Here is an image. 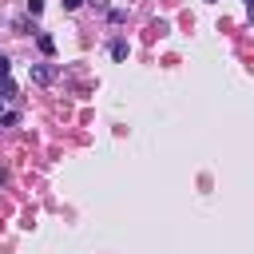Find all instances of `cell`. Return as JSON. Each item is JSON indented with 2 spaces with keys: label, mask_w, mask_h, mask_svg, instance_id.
<instances>
[{
  "label": "cell",
  "mask_w": 254,
  "mask_h": 254,
  "mask_svg": "<svg viewBox=\"0 0 254 254\" xmlns=\"http://www.w3.org/2000/svg\"><path fill=\"white\" fill-rule=\"evenodd\" d=\"M111 56H115V60H127V40H115V44H111Z\"/></svg>",
  "instance_id": "cell-3"
},
{
  "label": "cell",
  "mask_w": 254,
  "mask_h": 254,
  "mask_svg": "<svg viewBox=\"0 0 254 254\" xmlns=\"http://www.w3.org/2000/svg\"><path fill=\"white\" fill-rule=\"evenodd\" d=\"M36 44H40V52H44V56H52V52H56V40H52L48 32H36Z\"/></svg>",
  "instance_id": "cell-2"
},
{
  "label": "cell",
  "mask_w": 254,
  "mask_h": 254,
  "mask_svg": "<svg viewBox=\"0 0 254 254\" xmlns=\"http://www.w3.org/2000/svg\"><path fill=\"white\" fill-rule=\"evenodd\" d=\"M107 20H111V24H123V20H127V12H123V8H115V12H107Z\"/></svg>",
  "instance_id": "cell-4"
},
{
  "label": "cell",
  "mask_w": 254,
  "mask_h": 254,
  "mask_svg": "<svg viewBox=\"0 0 254 254\" xmlns=\"http://www.w3.org/2000/svg\"><path fill=\"white\" fill-rule=\"evenodd\" d=\"M250 20H254V8H250Z\"/></svg>",
  "instance_id": "cell-8"
},
{
  "label": "cell",
  "mask_w": 254,
  "mask_h": 254,
  "mask_svg": "<svg viewBox=\"0 0 254 254\" xmlns=\"http://www.w3.org/2000/svg\"><path fill=\"white\" fill-rule=\"evenodd\" d=\"M44 12V0H28V16H40Z\"/></svg>",
  "instance_id": "cell-5"
},
{
  "label": "cell",
  "mask_w": 254,
  "mask_h": 254,
  "mask_svg": "<svg viewBox=\"0 0 254 254\" xmlns=\"http://www.w3.org/2000/svg\"><path fill=\"white\" fill-rule=\"evenodd\" d=\"M246 4H250V8H254V0H246Z\"/></svg>",
  "instance_id": "cell-9"
},
{
  "label": "cell",
  "mask_w": 254,
  "mask_h": 254,
  "mask_svg": "<svg viewBox=\"0 0 254 254\" xmlns=\"http://www.w3.org/2000/svg\"><path fill=\"white\" fill-rule=\"evenodd\" d=\"M79 4H83V0H64V8H67V12H75Z\"/></svg>",
  "instance_id": "cell-6"
},
{
  "label": "cell",
  "mask_w": 254,
  "mask_h": 254,
  "mask_svg": "<svg viewBox=\"0 0 254 254\" xmlns=\"http://www.w3.org/2000/svg\"><path fill=\"white\" fill-rule=\"evenodd\" d=\"M52 75H56L52 64H32V79H36V83H52Z\"/></svg>",
  "instance_id": "cell-1"
},
{
  "label": "cell",
  "mask_w": 254,
  "mask_h": 254,
  "mask_svg": "<svg viewBox=\"0 0 254 254\" xmlns=\"http://www.w3.org/2000/svg\"><path fill=\"white\" fill-rule=\"evenodd\" d=\"M4 99H8V95H0V111H4Z\"/></svg>",
  "instance_id": "cell-7"
}]
</instances>
